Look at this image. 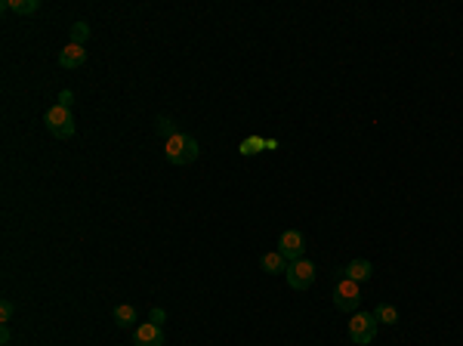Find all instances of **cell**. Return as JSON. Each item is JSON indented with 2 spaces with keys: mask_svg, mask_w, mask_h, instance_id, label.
Here are the masks:
<instances>
[{
  "mask_svg": "<svg viewBox=\"0 0 463 346\" xmlns=\"http://www.w3.org/2000/svg\"><path fill=\"white\" fill-rule=\"evenodd\" d=\"M334 306H337L340 312H355L361 306V285H355V281L340 275L337 287H334Z\"/></svg>",
  "mask_w": 463,
  "mask_h": 346,
  "instance_id": "4",
  "label": "cell"
},
{
  "mask_svg": "<svg viewBox=\"0 0 463 346\" xmlns=\"http://www.w3.org/2000/svg\"><path fill=\"white\" fill-rule=\"evenodd\" d=\"M0 343H10V325H3V328H0Z\"/></svg>",
  "mask_w": 463,
  "mask_h": 346,
  "instance_id": "20",
  "label": "cell"
},
{
  "mask_svg": "<svg viewBox=\"0 0 463 346\" xmlns=\"http://www.w3.org/2000/svg\"><path fill=\"white\" fill-rule=\"evenodd\" d=\"M164 155H167L170 164H176V167H186V164L198 161V155H201L198 139L189 136V133H176V136H170L167 143H164Z\"/></svg>",
  "mask_w": 463,
  "mask_h": 346,
  "instance_id": "1",
  "label": "cell"
},
{
  "mask_svg": "<svg viewBox=\"0 0 463 346\" xmlns=\"http://www.w3.org/2000/svg\"><path fill=\"white\" fill-rule=\"evenodd\" d=\"M43 124H47V130L53 133L56 139H72L74 136V118H72V108L65 105H50L47 114H43Z\"/></svg>",
  "mask_w": 463,
  "mask_h": 346,
  "instance_id": "2",
  "label": "cell"
},
{
  "mask_svg": "<svg viewBox=\"0 0 463 346\" xmlns=\"http://www.w3.org/2000/svg\"><path fill=\"white\" fill-rule=\"evenodd\" d=\"M56 99H59V105L72 108V102H74V93H72V90H62V93H59V96H56Z\"/></svg>",
  "mask_w": 463,
  "mask_h": 346,
  "instance_id": "19",
  "label": "cell"
},
{
  "mask_svg": "<svg viewBox=\"0 0 463 346\" xmlns=\"http://www.w3.org/2000/svg\"><path fill=\"white\" fill-rule=\"evenodd\" d=\"M3 10L16 16H34L41 10V0H3Z\"/></svg>",
  "mask_w": 463,
  "mask_h": 346,
  "instance_id": "12",
  "label": "cell"
},
{
  "mask_svg": "<svg viewBox=\"0 0 463 346\" xmlns=\"http://www.w3.org/2000/svg\"><path fill=\"white\" fill-rule=\"evenodd\" d=\"M284 278H288V285L294 287V291H309L315 281V263L312 260H297L288 266V272H284Z\"/></svg>",
  "mask_w": 463,
  "mask_h": 346,
  "instance_id": "5",
  "label": "cell"
},
{
  "mask_svg": "<svg viewBox=\"0 0 463 346\" xmlns=\"http://www.w3.org/2000/svg\"><path fill=\"white\" fill-rule=\"evenodd\" d=\"M374 316H377V322H383V325H396L398 322V309H396V306H389V303H380L377 309H374Z\"/></svg>",
  "mask_w": 463,
  "mask_h": 346,
  "instance_id": "14",
  "label": "cell"
},
{
  "mask_svg": "<svg viewBox=\"0 0 463 346\" xmlns=\"http://www.w3.org/2000/svg\"><path fill=\"white\" fill-rule=\"evenodd\" d=\"M158 133H161L164 139H170V136H176L180 130H176V124L170 118H158Z\"/></svg>",
  "mask_w": 463,
  "mask_h": 346,
  "instance_id": "16",
  "label": "cell"
},
{
  "mask_svg": "<svg viewBox=\"0 0 463 346\" xmlns=\"http://www.w3.org/2000/svg\"><path fill=\"white\" fill-rule=\"evenodd\" d=\"M377 316L374 312H355L352 318H349V337H352L355 346H367L377 337Z\"/></svg>",
  "mask_w": 463,
  "mask_h": 346,
  "instance_id": "3",
  "label": "cell"
},
{
  "mask_svg": "<svg viewBox=\"0 0 463 346\" xmlns=\"http://www.w3.org/2000/svg\"><path fill=\"white\" fill-rule=\"evenodd\" d=\"M263 149H269V139H263V136H250V139H244L241 143V155H257V152H263Z\"/></svg>",
  "mask_w": 463,
  "mask_h": 346,
  "instance_id": "13",
  "label": "cell"
},
{
  "mask_svg": "<svg viewBox=\"0 0 463 346\" xmlns=\"http://www.w3.org/2000/svg\"><path fill=\"white\" fill-rule=\"evenodd\" d=\"M164 318H167V312H164L161 306H155V309L149 312V322H155V325H164Z\"/></svg>",
  "mask_w": 463,
  "mask_h": 346,
  "instance_id": "18",
  "label": "cell"
},
{
  "mask_svg": "<svg viewBox=\"0 0 463 346\" xmlns=\"http://www.w3.org/2000/svg\"><path fill=\"white\" fill-rule=\"evenodd\" d=\"M115 322H118V328H133V325L139 322L136 306H133V303H118L115 306Z\"/></svg>",
  "mask_w": 463,
  "mask_h": 346,
  "instance_id": "11",
  "label": "cell"
},
{
  "mask_svg": "<svg viewBox=\"0 0 463 346\" xmlns=\"http://www.w3.org/2000/svg\"><path fill=\"white\" fill-rule=\"evenodd\" d=\"M259 266H263V272H269V275H284L290 263L284 260L278 251H269V254H263V257H259Z\"/></svg>",
  "mask_w": 463,
  "mask_h": 346,
  "instance_id": "10",
  "label": "cell"
},
{
  "mask_svg": "<svg viewBox=\"0 0 463 346\" xmlns=\"http://www.w3.org/2000/svg\"><path fill=\"white\" fill-rule=\"evenodd\" d=\"M12 312H16V306H12V300H3V303H0V318H3V325H10Z\"/></svg>",
  "mask_w": 463,
  "mask_h": 346,
  "instance_id": "17",
  "label": "cell"
},
{
  "mask_svg": "<svg viewBox=\"0 0 463 346\" xmlns=\"http://www.w3.org/2000/svg\"><path fill=\"white\" fill-rule=\"evenodd\" d=\"M371 275H374V266L367 260H352L343 269V278L355 281V285H361V281H371Z\"/></svg>",
  "mask_w": 463,
  "mask_h": 346,
  "instance_id": "8",
  "label": "cell"
},
{
  "mask_svg": "<svg viewBox=\"0 0 463 346\" xmlns=\"http://www.w3.org/2000/svg\"><path fill=\"white\" fill-rule=\"evenodd\" d=\"M278 254H281L288 263L303 260V254H306V238H303V232H297V229H284V232L278 235Z\"/></svg>",
  "mask_w": 463,
  "mask_h": 346,
  "instance_id": "6",
  "label": "cell"
},
{
  "mask_svg": "<svg viewBox=\"0 0 463 346\" xmlns=\"http://www.w3.org/2000/svg\"><path fill=\"white\" fill-rule=\"evenodd\" d=\"M87 37H90V25H87V22H74L72 25V41H68V43H78V47H84Z\"/></svg>",
  "mask_w": 463,
  "mask_h": 346,
  "instance_id": "15",
  "label": "cell"
},
{
  "mask_svg": "<svg viewBox=\"0 0 463 346\" xmlns=\"http://www.w3.org/2000/svg\"><path fill=\"white\" fill-rule=\"evenodd\" d=\"M84 62H87V50L78 47V43H68V47L59 53V65L62 68H80Z\"/></svg>",
  "mask_w": 463,
  "mask_h": 346,
  "instance_id": "9",
  "label": "cell"
},
{
  "mask_svg": "<svg viewBox=\"0 0 463 346\" xmlns=\"http://www.w3.org/2000/svg\"><path fill=\"white\" fill-rule=\"evenodd\" d=\"M167 334H164V325H155V322H142L133 334V343L136 346H164Z\"/></svg>",
  "mask_w": 463,
  "mask_h": 346,
  "instance_id": "7",
  "label": "cell"
}]
</instances>
